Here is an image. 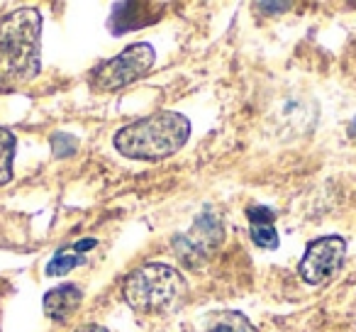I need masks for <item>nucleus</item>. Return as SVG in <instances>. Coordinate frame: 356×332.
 <instances>
[{
	"instance_id": "nucleus-1",
	"label": "nucleus",
	"mask_w": 356,
	"mask_h": 332,
	"mask_svg": "<svg viewBox=\"0 0 356 332\" xmlns=\"http://www.w3.org/2000/svg\"><path fill=\"white\" fill-rule=\"evenodd\" d=\"M191 137V122L186 115L161 110L149 118L134 120L115 132L113 144L122 157L159 161L176 154Z\"/></svg>"
},
{
	"instance_id": "nucleus-2",
	"label": "nucleus",
	"mask_w": 356,
	"mask_h": 332,
	"mask_svg": "<svg viewBox=\"0 0 356 332\" xmlns=\"http://www.w3.org/2000/svg\"><path fill=\"white\" fill-rule=\"evenodd\" d=\"M42 15L20 8L0 20V76L6 84H27L40 74Z\"/></svg>"
},
{
	"instance_id": "nucleus-3",
	"label": "nucleus",
	"mask_w": 356,
	"mask_h": 332,
	"mask_svg": "<svg viewBox=\"0 0 356 332\" xmlns=\"http://www.w3.org/2000/svg\"><path fill=\"white\" fill-rule=\"evenodd\" d=\"M188 293L184 274L163 262H147L124 278L122 296L129 308L144 315H163L184 303Z\"/></svg>"
},
{
	"instance_id": "nucleus-4",
	"label": "nucleus",
	"mask_w": 356,
	"mask_h": 332,
	"mask_svg": "<svg viewBox=\"0 0 356 332\" xmlns=\"http://www.w3.org/2000/svg\"><path fill=\"white\" fill-rule=\"evenodd\" d=\"M154 61H156L154 47L147 45V42H137V45H129L118 56L103 61L98 69L90 71L88 84L93 90L113 93V90H120L124 86L139 81L142 76H147L149 69L154 66Z\"/></svg>"
},
{
	"instance_id": "nucleus-5",
	"label": "nucleus",
	"mask_w": 356,
	"mask_h": 332,
	"mask_svg": "<svg viewBox=\"0 0 356 332\" xmlns=\"http://www.w3.org/2000/svg\"><path fill=\"white\" fill-rule=\"evenodd\" d=\"M346 257V242L337 235L312 239L305 249V257L300 259L298 274L310 286H322L341 269Z\"/></svg>"
},
{
	"instance_id": "nucleus-6",
	"label": "nucleus",
	"mask_w": 356,
	"mask_h": 332,
	"mask_svg": "<svg viewBox=\"0 0 356 332\" xmlns=\"http://www.w3.org/2000/svg\"><path fill=\"white\" fill-rule=\"evenodd\" d=\"M81 301H83V291H81L76 283H64V286H56L51 291H47L44 301V315L54 322H66L76 310H79Z\"/></svg>"
},
{
	"instance_id": "nucleus-7",
	"label": "nucleus",
	"mask_w": 356,
	"mask_h": 332,
	"mask_svg": "<svg viewBox=\"0 0 356 332\" xmlns=\"http://www.w3.org/2000/svg\"><path fill=\"white\" fill-rule=\"evenodd\" d=\"M249 218V235L254 244L261 249H276L278 247V232H276V213L266 205H252L247 210Z\"/></svg>"
},
{
	"instance_id": "nucleus-8",
	"label": "nucleus",
	"mask_w": 356,
	"mask_h": 332,
	"mask_svg": "<svg viewBox=\"0 0 356 332\" xmlns=\"http://www.w3.org/2000/svg\"><path fill=\"white\" fill-rule=\"evenodd\" d=\"M95 244H98V239L88 237V239H79V242L69 244V247H61L59 252L49 259V264H47V276H64L71 269L81 267V264L86 262L83 254L90 252Z\"/></svg>"
},
{
	"instance_id": "nucleus-9",
	"label": "nucleus",
	"mask_w": 356,
	"mask_h": 332,
	"mask_svg": "<svg viewBox=\"0 0 356 332\" xmlns=\"http://www.w3.org/2000/svg\"><path fill=\"white\" fill-rule=\"evenodd\" d=\"M195 332H257V327L237 310H213L195 322Z\"/></svg>"
},
{
	"instance_id": "nucleus-10",
	"label": "nucleus",
	"mask_w": 356,
	"mask_h": 332,
	"mask_svg": "<svg viewBox=\"0 0 356 332\" xmlns=\"http://www.w3.org/2000/svg\"><path fill=\"white\" fill-rule=\"evenodd\" d=\"M220 239H222L220 220L215 218L213 213H203L195 220L191 235L184 237V242H191L188 249H193V252H203V249H210V247H215V244H220Z\"/></svg>"
},
{
	"instance_id": "nucleus-11",
	"label": "nucleus",
	"mask_w": 356,
	"mask_h": 332,
	"mask_svg": "<svg viewBox=\"0 0 356 332\" xmlns=\"http://www.w3.org/2000/svg\"><path fill=\"white\" fill-rule=\"evenodd\" d=\"M13 159H15V137L10 129L0 127V186L13 179Z\"/></svg>"
},
{
	"instance_id": "nucleus-12",
	"label": "nucleus",
	"mask_w": 356,
	"mask_h": 332,
	"mask_svg": "<svg viewBox=\"0 0 356 332\" xmlns=\"http://www.w3.org/2000/svg\"><path fill=\"white\" fill-rule=\"evenodd\" d=\"M76 332H110V330H108V327H103V325H98V322H88V325L79 327Z\"/></svg>"
},
{
	"instance_id": "nucleus-13",
	"label": "nucleus",
	"mask_w": 356,
	"mask_h": 332,
	"mask_svg": "<svg viewBox=\"0 0 356 332\" xmlns=\"http://www.w3.org/2000/svg\"><path fill=\"white\" fill-rule=\"evenodd\" d=\"M291 3H278V6H268V3H259V10H288Z\"/></svg>"
}]
</instances>
